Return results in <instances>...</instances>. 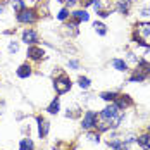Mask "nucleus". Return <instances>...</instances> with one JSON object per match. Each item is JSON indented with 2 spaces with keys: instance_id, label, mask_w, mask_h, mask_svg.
<instances>
[{
  "instance_id": "obj_4",
  "label": "nucleus",
  "mask_w": 150,
  "mask_h": 150,
  "mask_svg": "<svg viewBox=\"0 0 150 150\" xmlns=\"http://www.w3.org/2000/svg\"><path fill=\"white\" fill-rule=\"evenodd\" d=\"M95 124H97V114L91 112V110H88V112L85 114V117H83V124H81V126H83L85 129H91Z\"/></svg>"
},
{
  "instance_id": "obj_27",
  "label": "nucleus",
  "mask_w": 150,
  "mask_h": 150,
  "mask_svg": "<svg viewBox=\"0 0 150 150\" xmlns=\"http://www.w3.org/2000/svg\"><path fill=\"white\" fill-rule=\"evenodd\" d=\"M0 12H4V5H0Z\"/></svg>"
},
{
  "instance_id": "obj_25",
  "label": "nucleus",
  "mask_w": 150,
  "mask_h": 150,
  "mask_svg": "<svg viewBox=\"0 0 150 150\" xmlns=\"http://www.w3.org/2000/svg\"><path fill=\"white\" fill-rule=\"evenodd\" d=\"M142 16H150V7L143 9V11H142Z\"/></svg>"
},
{
  "instance_id": "obj_21",
  "label": "nucleus",
  "mask_w": 150,
  "mask_h": 150,
  "mask_svg": "<svg viewBox=\"0 0 150 150\" xmlns=\"http://www.w3.org/2000/svg\"><path fill=\"white\" fill-rule=\"evenodd\" d=\"M67 16H69V12H67V9H62V11H60L59 14H57V17H59L60 21H64V19L67 17Z\"/></svg>"
},
{
  "instance_id": "obj_15",
  "label": "nucleus",
  "mask_w": 150,
  "mask_h": 150,
  "mask_svg": "<svg viewBox=\"0 0 150 150\" xmlns=\"http://www.w3.org/2000/svg\"><path fill=\"white\" fill-rule=\"evenodd\" d=\"M117 107L119 109H122V107H128V105H131V98H128V97H122V98H119L117 100Z\"/></svg>"
},
{
  "instance_id": "obj_20",
  "label": "nucleus",
  "mask_w": 150,
  "mask_h": 150,
  "mask_svg": "<svg viewBox=\"0 0 150 150\" xmlns=\"http://www.w3.org/2000/svg\"><path fill=\"white\" fill-rule=\"evenodd\" d=\"M79 86L81 88H88L90 86V79L88 78H79Z\"/></svg>"
},
{
  "instance_id": "obj_3",
  "label": "nucleus",
  "mask_w": 150,
  "mask_h": 150,
  "mask_svg": "<svg viewBox=\"0 0 150 150\" xmlns=\"http://www.w3.org/2000/svg\"><path fill=\"white\" fill-rule=\"evenodd\" d=\"M17 19H19V23H35L36 21V14H35V11H21L19 14H17Z\"/></svg>"
},
{
  "instance_id": "obj_9",
  "label": "nucleus",
  "mask_w": 150,
  "mask_h": 150,
  "mask_svg": "<svg viewBox=\"0 0 150 150\" xmlns=\"http://www.w3.org/2000/svg\"><path fill=\"white\" fill-rule=\"evenodd\" d=\"M73 19H74L76 23H81V21H88V14H86L85 11H76L74 14H73Z\"/></svg>"
},
{
  "instance_id": "obj_8",
  "label": "nucleus",
  "mask_w": 150,
  "mask_h": 150,
  "mask_svg": "<svg viewBox=\"0 0 150 150\" xmlns=\"http://www.w3.org/2000/svg\"><path fill=\"white\" fill-rule=\"evenodd\" d=\"M30 74H31V67L28 64H23V66L17 69V76H19V78H28Z\"/></svg>"
},
{
  "instance_id": "obj_24",
  "label": "nucleus",
  "mask_w": 150,
  "mask_h": 150,
  "mask_svg": "<svg viewBox=\"0 0 150 150\" xmlns=\"http://www.w3.org/2000/svg\"><path fill=\"white\" fill-rule=\"evenodd\" d=\"M17 48H19V47H17V43H11V45H9V50H11L12 54H14V52H17Z\"/></svg>"
},
{
  "instance_id": "obj_22",
  "label": "nucleus",
  "mask_w": 150,
  "mask_h": 150,
  "mask_svg": "<svg viewBox=\"0 0 150 150\" xmlns=\"http://www.w3.org/2000/svg\"><path fill=\"white\" fill-rule=\"evenodd\" d=\"M79 2H81L83 7H88V5H91V4H95V0H79Z\"/></svg>"
},
{
  "instance_id": "obj_11",
  "label": "nucleus",
  "mask_w": 150,
  "mask_h": 150,
  "mask_svg": "<svg viewBox=\"0 0 150 150\" xmlns=\"http://www.w3.org/2000/svg\"><path fill=\"white\" fill-rule=\"evenodd\" d=\"M112 66H114L117 71H126V67H128V66H126V62H124V60H121V59H114V60H112Z\"/></svg>"
},
{
  "instance_id": "obj_6",
  "label": "nucleus",
  "mask_w": 150,
  "mask_h": 150,
  "mask_svg": "<svg viewBox=\"0 0 150 150\" xmlns=\"http://www.w3.org/2000/svg\"><path fill=\"white\" fill-rule=\"evenodd\" d=\"M23 42L24 43H35V42H38V35H36V31H33V30H28V31H24L23 33Z\"/></svg>"
},
{
  "instance_id": "obj_2",
  "label": "nucleus",
  "mask_w": 150,
  "mask_h": 150,
  "mask_svg": "<svg viewBox=\"0 0 150 150\" xmlns=\"http://www.w3.org/2000/svg\"><path fill=\"white\" fill-rule=\"evenodd\" d=\"M54 86H55V91L57 93H66V91H69V88H71V81H69L67 76H60V78L55 79Z\"/></svg>"
},
{
  "instance_id": "obj_28",
  "label": "nucleus",
  "mask_w": 150,
  "mask_h": 150,
  "mask_svg": "<svg viewBox=\"0 0 150 150\" xmlns=\"http://www.w3.org/2000/svg\"><path fill=\"white\" fill-rule=\"evenodd\" d=\"M2 107H4V104H0V109H2ZM0 112H2V110H0Z\"/></svg>"
},
{
  "instance_id": "obj_1",
  "label": "nucleus",
  "mask_w": 150,
  "mask_h": 150,
  "mask_svg": "<svg viewBox=\"0 0 150 150\" xmlns=\"http://www.w3.org/2000/svg\"><path fill=\"white\" fill-rule=\"evenodd\" d=\"M138 43L142 45H150V23H142L136 24V33H135Z\"/></svg>"
},
{
  "instance_id": "obj_12",
  "label": "nucleus",
  "mask_w": 150,
  "mask_h": 150,
  "mask_svg": "<svg viewBox=\"0 0 150 150\" xmlns=\"http://www.w3.org/2000/svg\"><path fill=\"white\" fill-rule=\"evenodd\" d=\"M117 9H119V12H122V14H128V11H129V2L121 0L119 4H117Z\"/></svg>"
},
{
  "instance_id": "obj_13",
  "label": "nucleus",
  "mask_w": 150,
  "mask_h": 150,
  "mask_svg": "<svg viewBox=\"0 0 150 150\" xmlns=\"http://www.w3.org/2000/svg\"><path fill=\"white\" fill-rule=\"evenodd\" d=\"M47 110H48L50 114H57V112H59V100L55 98V100H54L52 104L48 105V109H47Z\"/></svg>"
},
{
  "instance_id": "obj_18",
  "label": "nucleus",
  "mask_w": 150,
  "mask_h": 150,
  "mask_svg": "<svg viewBox=\"0 0 150 150\" xmlns=\"http://www.w3.org/2000/svg\"><path fill=\"white\" fill-rule=\"evenodd\" d=\"M116 97H117V95H116L114 91H112V93H109V91L102 93V98H104V100H110V102H112V100H116Z\"/></svg>"
},
{
  "instance_id": "obj_14",
  "label": "nucleus",
  "mask_w": 150,
  "mask_h": 150,
  "mask_svg": "<svg viewBox=\"0 0 150 150\" xmlns=\"http://www.w3.org/2000/svg\"><path fill=\"white\" fill-rule=\"evenodd\" d=\"M21 150H33V142H31L30 138H24L21 142Z\"/></svg>"
},
{
  "instance_id": "obj_23",
  "label": "nucleus",
  "mask_w": 150,
  "mask_h": 150,
  "mask_svg": "<svg viewBox=\"0 0 150 150\" xmlns=\"http://www.w3.org/2000/svg\"><path fill=\"white\" fill-rule=\"evenodd\" d=\"M88 138H90L91 142H97V143H98V140H100L98 135H95V133H88Z\"/></svg>"
},
{
  "instance_id": "obj_7",
  "label": "nucleus",
  "mask_w": 150,
  "mask_h": 150,
  "mask_svg": "<svg viewBox=\"0 0 150 150\" xmlns=\"http://www.w3.org/2000/svg\"><path fill=\"white\" fill-rule=\"evenodd\" d=\"M28 55H30L31 59L36 60V59H42L45 54H43V50L38 48V47H30V48H28Z\"/></svg>"
},
{
  "instance_id": "obj_10",
  "label": "nucleus",
  "mask_w": 150,
  "mask_h": 150,
  "mask_svg": "<svg viewBox=\"0 0 150 150\" xmlns=\"http://www.w3.org/2000/svg\"><path fill=\"white\" fill-rule=\"evenodd\" d=\"M138 143L142 145V149L149 150L150 149V135H142L138 138Z\"/></svg>"
},
{
  "instance_id": "obj_16",
  "label": "nucleus",
  "mask_w": 150,
  "mask_h": 150,
  "mask_svg": "<svg viewBox=\"0 0 150 150\" xmlns=\"http://www.w3.org/2000/svg\"><path fill=\"white\" fill-rule=\"evenodd\" d=\"M109 145H110L112 149H116V150H128V149H126V145H124V143H121V142H117V140L109 142Z\"/></svg>"
},
{
  "instance_id": "obj_5",
  "label": "nucleus",
  "mask_w": 150,
  "mask_h": 150,
  "mask_svg": "<svg viewBox=\"0 0 150 150\" xmlns=\"http://www.w3.org/2000/svg\"><path fill=\"white\" fill-rule=\"evenodd\" d=\"M48 128H50L48 121L43 119V117H38V135H40V138H45L48 135Z\"/></svg>"
},
{
  "instance_id": "obj_17",
  "label": "nucleus",
  "mask_w": 150,
  "mask_h": 150,
  "mask_svg": "<svg viewBox=\"0 0 150 150\" xmlns=\"http://www.w3.org/2000/svg\"><path fill=\"white\" fill-rule=\"evenodd\" d=\"M12 7H14L17 12H21V11L24 9V2H23V0H14V2H12Z\"/></svg>"
},
{
  "instance_id": "obj_19",
  "label": "nucleus",
  "mask_w": 150,
  "mask_h": 150,
  "mask_svg": "<svg viewBox=\"0 0 150 150\" xmlns=\"http://www.w3.org/2000/svg\"><path fill=\"white\" fill-rule=\"evenodd\" d=\"M93 28L98 31L100 35H105V24H102V23H95V24H93Z\"/></svg>"
},
{
  "instance_id": "obj_26",
  "label": "nucleus",
  "mask_w": 150,
  "mask_h": 150,
  "mask_svg": "<svg viewBox=\"0 0 150 150\" xmlns=\"http://www.w3.org/2000/svg\"><path fill=\"white\" fill-rule=\"evenodd\" d=\"M69 66H71L73 69H78V62H76V60H71V62H69Z\"/></svg>"
}]
</instances>
